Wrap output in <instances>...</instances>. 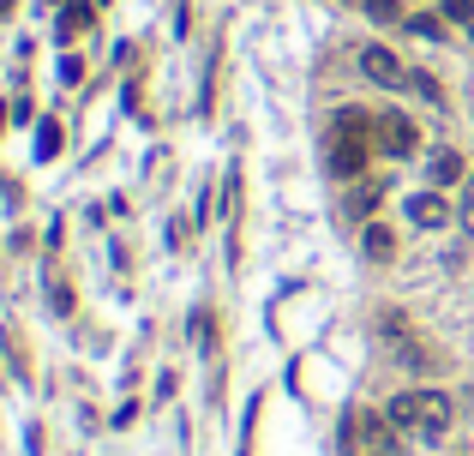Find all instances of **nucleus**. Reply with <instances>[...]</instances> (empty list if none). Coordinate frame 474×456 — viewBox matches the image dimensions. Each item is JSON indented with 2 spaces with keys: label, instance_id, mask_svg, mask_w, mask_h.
Instances as JSON below:
<instances>
[{
  "label": "nucleus",
  "instance_id": "f257e3e1",
  "mask_svg": "<svg viewBox=\"0 0 474 456\" xmlns=\"http://www.w3.org/2000/svg\"><path fill=\"white\" fill-rule=\"evenodd\" d=\"M378 337H385L390 360H397L403 372H438V367H445V360H438V348H432V342L408 325L403 306H385V313H378Z\"/></svg>",
  "mask_w": 474,
  "mask_h": 456
},
{
  "label": "nucleus",
  "instance_id": "f03ea898",
  "mask_svg": "<svg viewBox=\"0 0 474 456\" xmlns=\"http://www.w3.org/2000/svg\"><path fill=\"white\" fill-rule=\"evenodd\" d=\"M390 420L397 432H415V439H438L450 427V397L445 390H403V397H390Z\"/></svg>",
  "mask_w": 474,
  "mask_h": 456
},
{
  "label": "nucleus",
  "instance_id": "7ed1b4c3",
  "mask_svg": "<svg viewBox=\"0 0 474 456\" xmlns=\"http://www.w3.org/2000/svg\"><path fill=\"white\" fill-rule=\"evenodd\" d=\"M366 144H373V114L343 109L331 132V174L336 181H360L366 174Z\"/></svg>",
  "mask_w": 474,
  "mask_h": 456
},
{
  "label": "nucleus",
  "instance_id": "20e7f679",
  "mask_svg": "<svg viewBox=\"0 0 474 456\" xmlns=\"http://www.w3.org/2000/svg\"><path fill=\"white\" fill-rule=\"evenodd\" d=\"M336 439H343V456H397V420L378 409H355Z\"/></svg>",
  "mask_w": 474,
  "mask_h": 456
},
{
  "label": "nucleus",
  "instance_id": "39448f33",
  "mask_svg": "<svg viewBox=\"0 0 474 456\" xmlns=\"http://www.w3.org/2000/svg\"><path fill=\"white\" fill-rule=\"evenodd\" d=\"M355 67L366 72L373 85H385V90H408V67H403V60H397V55H390L385 43H366V48H360V55H355Z\"/></svg>",
  "mask_w": 474,
  "mask_h": 456
},
{
  "label": "nucleus",
  "instance_id": "423d86ee",
  "mask_svg": "<svg viewBox=\"0 0 474 456\" xmlns=\"http://www.w3.org/2000/svg\"><path fill=\"white\" fill-rule=\"evenodd\" d=\"M373 144H378V150H385V157H415V127H408V120H403V114H378V120H373Z\"/></svg>",
  "mask_w": 474,
  "mask_h": 456
},
{
  "label": "nucleus",
  "instance_id": "0eeeda50",
  "mask_svg": "<svg viewBox=\"0 0 474 456\" xmlns=\"http://www.w3.org/2000/svg\"><path fill=\"white\" fill-rule=\"evenodd\" d=\"M408 223H415V228H445L450 223V204L438 199V192H415V199H408Z\"/></svg>",
  "mask_w": 474,
  "mask_h": 456
},
{
  "label": "nucleus",
  "instance_id": "6e6552de",
  "mask_svg": "<svg viewBox=\"0 0 474 456\" xmlns=\"http://www.w3.org/2000/svg\"><path fill=\"white\" fill-rule=\"evenodd\" d=\"M360 253L373 258V264H385V258H397V234H390L385 223H366V234H360Z\"/></svg>",
  "mask_w": 474,
  "mask_h": 456
},
{
  "label": "nucleus",
  "instance_id": "1a4fd4ad",
  "mask_svg": "<svg viewBox=\"0 0 474 456\" xmlns=\"http://www.w3.org/2000/svg\"><path fill=\"white\" fill-rule=\"evenodd\" d=\"M378 199H385V181H355V186H348V199H343V211L348 216H373Z\"/></svg>",
  "mask_w": 474,
  "mask_h": 456
},
{
  "label": "nucleus",
  "instance_id": "9d476101",
  "mask_svg": "<svg viewBox=\"0 0 474 456\" xmlns=\"http://www.w3.org/2000/svg\"><path fill=\"white\" fill-rule=\"evenodd\" d=\"M427 174H432V186H457L462 181V157H457V150H432Z\"/></svg>",
  "mask_w": 474,
  "mask_h": 456
},
{
  "label": "nucleus",
  "instance_id": "9b49d317",
  "mask_svg": "<svg viewBox=\"0 0 474 456\" xmlns=\"http://www.w3.org/2000/svg\"><path fill=\"white\" fill-rule=\"evenodd\" d=\"M408 90H415L420 102H432V109H445V85H438L432 72H415V67H408Z\"/></svg>",
  "mask_w": 474,
  "mask_h": 456
},
{
  "label": "nucleus",
  "instance_id": "f8f14e48",
  "mask_svg": "<svg viewBox=\"0 0 474 456\" xmlns=\"http://www.w3.org/2000/svg\"><path fill=\"white\" fill-rule=\"evenodd\" d=\"M360 6H366L373 25H408V18H403V0H360Z\"/></svg>",
  "mask_w": 474,
  "mask_h": 456
},
{
  "label": "nucleus",
  "instance_id": "ddd939ff",
  "mask_svg": "<svg viewBox=\"0 0 474 456\" xmlns=\"http://www.w3.org/2000/svg\"><path fill=\"white\" fill-rule=\"evenodd\" d=\"M445 18H457V25H469V18H474V0H445Z\"/></svg>",
  "mask_w": 474,
  "mask_h": 456
},
{
  "label": "nucleus",
  "instance_id": "4468645a",
  "mask_svg": "<svg viewBox=\"0 0 474 456\" xmlns=\"http://www.w3.org/2000/svg\"><path fill=\"white\" fill-rule=\"evenodd\" d=\"M408 30H415V36H445V25H438V18H408Z\"/></svg>",
  "mask_w": 474,
  "mask_h": 456
},
{
  "label": "nucleus",
  "instance_id": "2eb2a0df",
  "mask_svg": "<svg viewBox=\"0 0 474 456\" xmlns=\"http://www.w3.org/2000/svg\"><path fill=\"white\" fill-rule=\"evenodd\" d=\"M457 216H462V223H469V228H474V181H469V186H462V211H457Z\"/></svg>",
  "mask_w": 474,
  "mask_h": 456
}]
</instances>
